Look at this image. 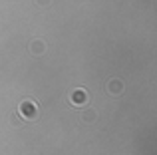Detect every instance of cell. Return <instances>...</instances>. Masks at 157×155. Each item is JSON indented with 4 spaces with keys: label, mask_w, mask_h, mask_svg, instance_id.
Wrapping results in <instances>:
<instances>
[{
    "label": "cell",
    "mask_w": 157,
    "mask_h": 155,
    "mask_svg": "<svg viewBox=\"0 0 157 155\" xmlns=\"http://www.w3.org/2000/svg\"><path fill=\"white\" fill-rule=\"evenodd\" d=\"M18 113L24 117V119H34V117L38 115V105H36L32 100H24L22 104L18 105Z\"/></svg>",
    "instance_id": "obj_1"
},
{
    "label": "cell",
    "mask_w": 157,
    "mask_h": 155,
    "mask_svg": "<svg viewBox=\"0 0 157 155\" xmlns=\"http://www.w3.org/2000/svg\"><path fill=\"white\" fill-rule=\"evenodd\" d=\"M70 101H72L74 105H86L88 104V93H86V89L78 88L72 92V96H70Z\"/></svg>",
    "instance_id": "obj_2"
},
{
    "label": "cell",
    "mask_w": 157,
    "mask_h": 155,
    "mask_svg": "<svg viewBox=\"0 0 157 155\" xmlns=\"http://www.w3.org/2000/svg\"><path fill=\"white\" fill-rule=\"evenodd\" d=\"M121 89H123V85H121V81L119 80H111L109 84H107V92H111V93H121Z\"/></svg>",
    "instance_id": "obj_3"
},
{
    "label": "cell",
    "mask_w": 157,
    "mask_h": 155,
    "mask_svg": "<svg viewBox=\"0 0 157 155\" xmlns=\"http://www.w3.org/2000/svg\"><path fill=\"white\" fill-rule=\"evenodd\" d=\"M44 42H40V40H34V42H30V50L34 52V54H42L44 52Z\"/></svg>",
    "instance_id": "obj_4"
},
{
    "label": "cell",
    "mask_w": 157,
    "mask_h": 155,
    "mask_svg": "<svg viewBox=\"0 0 157 155\" xmlns=\"http://www.w3.org/2000/svg\"><path fill=\"white\" fill-rule=\"evenodd\" d=\"M36 2H38V4H48L50 0H36Z\"/></svg>",
    "instance_id": "obj_5"
}]
</instances>
